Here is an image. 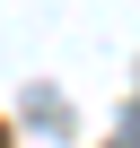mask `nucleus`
Here are the masks:
<instances>
[{
	"label": "nucleus",
	"instance_id": "obj_1",
	"mask_svg": "<svg viewBox=\"0 0 140 148\" xmlns=\"http://www.w3.org/2000/svg\"><path fill=\"white\" fill-rule=\"evenodd\" d=\"M0 148H9V131H0Z\"/></svg>",
	"mask_w": 140,
	"mask_h": 148
}]
</instances>
